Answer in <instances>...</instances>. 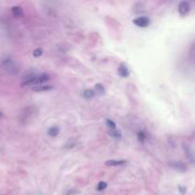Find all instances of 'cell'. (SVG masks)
Returning <instances> with one entry per match:
<instances>
[{
    "mask_svg": "<svg viewBox=\"0 0 195 195\" xmlns=\"http://www.w3.org/2000/svg\"><path fill=\"white\" fill-rule=\"evenodd\" d=\"M49 80H50V75L46 74V73H43V74L36 75V76H34V77L27 79L26 81L23 82L22 86L24 87V86H29V85H38V84L45 83V82Z\"/></svg>",
    "mask_w": 195,
    "mask_h": 195,
    "instance_id": "6da1fadb",
    "label": "cell"
},
{
    "mask_svg": "<svg viewBox=\"0 0 195 195\" xmlns=\"http://www.w3.org/2000/svg\"><path fill=\"white\" fill-rule=\"evenodd\" d=\"M132 22H133L136 26H138V27L145 28V27H147V26L149 25L150 21L147 16H139V17H137V18L133 19V21Z\"/></svg>",
    "mask_w": 195,
    "mask_h": 195,
    "instance_id": "277c9868",
    "label": "cell"
},
{
    "mask_svg": "<svg viewBox=\"0 0 195 195\" xmlns=\"http://www.w3.org/2000/svg\"><path fill=\"white\" fill-rule=\"evenodd\" d=\"M178 190L179 191L181 192L182 194H185L186 193V190H187V188H186L185 187H183V186H179L178 187Z\"/></svg>",
    "mask_w": 195,
    "mask_h": 195,
    "instance_id": "ac0fdd59",
    "label": "cell"
},
{
    "mask_svg": "<svg viewBox=\"0 0 195 195\" xmlns=\"http://www.w3.org/2000/svg\"><path fill=\"white\" fill-rule=\"evenodd\" d=\"M43 54V51H42V49L41 48H37V49H35L34 52H32V54H34V57H39V56H41Z\"/></svg>",
    "mask_w": 195,
    "mask_h": 195,
    "instance_id": "2e32d148",
    "label": "cell"
},
{
    "mask_svg": "<svg viewBox=\"0 0 195 195\" xmlns=\"http://www.w3.org/2000/svg\"><path fill=\"white\" fill-rule=\"evenodd\" d=\"M84 96L87 99H90L94 96V91L92 90H86L84 91Z\"/></svg>",
    "mask_w": 195,
    "mask_h": 195,
    "instance_id": "7c38bea8",
    "label": "cell"
},
{
    "mask_svg": "<svg viewBox=\"0 0 195 195\" xmlns=\"http://www.w3.org/2000/svg\"><path fill=\"white\" fill-rule=\"evenodd\" d=\"M54 90L52 86H38V87L32 88V90L36 91V92H42V91H48Z\"/></svg>",
    "mask_w": 195,
    "mask_h": 195,
    "instance_id": "9c48e42d",
    "label": "cell"
},
{
    "mask_svg": "<svg viewBox=\"0 0 195 195\" xmlns=\"http://www.w3.org/2000/svg\"><path fill=\"white\" fill-rule=\"evenodd\" d=\"M168 166H170L172 170H175L179 172H186L188 170V166L183 162H168Z\"/></svg>",
    "mask_w": 195,
    "mask_h": 195,
    "instance_id": "7a4b0ae2",
    "label": "cell"
},
{
    "mask_svg": "<svg viewBox=\"0 0 195 195\" xmlns=\"http://www.w3.org/2000/svg\"><path fill=\"white\" fill-rule=\"evenodd\" d=\"M3 116V113H2V111H0V118H1Z\"/></svg>",
    "mask_w": 195,
    "mask_h": 195,
    "instance_id": "d6986e66",
    "label": "cell"
},
{
    "mask_svg": "<svg viewBox=\"0 0 195 195\" xmlns=\"http://www.w3.org/2000/svg\"><path fill=\"white\" fill-rule=\"evenodd\" d=\"M107 183L104 182V181H101V182H99L98 183V186H97V190L98 191H102V190H106V188H107Z\"/></svg>",
    "mask_w": 195,
    "mask_h": 195,
    "instance_id": "9a60e30c",
    "label": "cell"
},
{
    "mask_svg": "<svg viewBox=\"0 0 195 195\" xmlns=\"http://www.w3.org/2000/svg\"><path fill=\"white\" fill-rule=\"evenodd\" d=\"M11 13L15 17H22L24 15V11L20 6H13L11 8Z\"/></svg>",
    "mask_w": 195,
    "mask_h": 195,
    "instance_id": "52a82bcc",
    "label": "cell"
},
{
    "mask_svg": "<svg viewBox=\"0 0 195 195\" xmlns=\"http://www.w3.org/2000/svg\"><path fill=\"white\" fill-rule=\"evenodd\" d=\"M138 139L141 142H144L145 139H146V134H145V132L143 131H139L138 132Z\"/></svg>",
    "mask_w": 195,
    "mask_h": 195,
    "instance_id": "e0dca14e",
    "label": "cell"
},
{
    "mask_svg": "<svg viewBox=\"0 0 195 195\" xmlns=\"http://www.w3.org/2000/svg\"><path fill=\"white\" fill-rule=\"evenodd\" d=\"M48 134L52 137H55L59 134V128L58 127H52L48 129Z\"/></svg>",
    "mask_w": 195,
    "mask_h": 195,
    "instance_id": "30bf717a",
    "label": "cell"
},
{
    "mask_svg": "<svg viewBox=\"0 0 195 195\" xmlns=\"http://www.w3.org/2000/svg\"><path fill=\"white\" fill-rule=\"evenodd\" d=\"M106 124H107V126H108V128L111 129H116V125H115V123L113 122L112 120L111 119H107L106 120Z\"/></svg>",
    "mask_w": 195,
    "mask_h": 195,
    "instance_id": "5bb4252c",
    "label": "cell"
},
{
    "mask_svg": "<svg viewBox=\"0 0 195 195\" xmlns=\"http://www.w3.org/2000/svg\"><path fill=\"white\" fill-rule=\"evenodd\" d=\"M110 134L111 135V136H113L114 138H116V139H120V138L122 137V135H121V133L119 131H116V129H111V131H110Z\"/></svg>",
    "mask_w": 195,
    "mask_h": 195,
    "instance_id": "4fadbf2b",
    "label": "cell"
},
{
    "mask_svg": "<svg viewBox=\"0 0 195 195\" xmlns=\"http://www.w3.org/2000/svg\"><path fill=\"white\" fill-rule=\"evenodd\" d=\"M183 147H184V149L186 151V156H187V158L190 162H193V152H192V150H191L190 147L187 144H184L183 145Z\"/></svg>",
    "mask_w": 195,
    "mask_h": 195,
    "instance_id": "ba28073f",
    "label": "cell"
},
{
    "mask_svg": "<svg viewBox=\"0 0 195 195\" xmlns=\"http://www.w3.org/2000/svg\"><path fill=\"white\" fill-rule=\"evenodd\" d=\"M118 74H119L121 77H128L129 75V70H128V67L126 66L125 64H121L119 67H118Z\"/></svg>",
    "mask_w": 195,
    "mask_h": 195,
    "instance_id": "5b68a950",
    "label": "cell"
},
{
    "mask_svg": "<svg viewBox=\"0 0 195 195\" xmlns=\"http://www.w3.org/2000/svg\"><path fill=\"white\" fill-rule=\"evenodd\" d=\"M94 90H95V92L100 96L105 93V88L101 84H96L95 87H94Z\"/></svg>",
    "mask_w": 195,
    "mask_h": 195,
    "instance_id": "8fae6325",
    "label": "cell"
},
{
    "mask_svg": "<svg viewBox=\"0 0 195 195\" xmlns=\"http://www.w3.org/2000/svg\"><path fill=\"white\" fill-rule=\"evenodd\" d=\"M190 3L187 2V1L180 2V4L178 6V11H179V13L181 14V15H183V16L187 15V14L190 13Z\"/></svg>",
    "mask_w": 195,
    "mask_h": 195,
    "instance_id": "3957f363",
    "label": "cell"
},
{
    "mask_svg": "<svg viewBox=\"0 0 195 195\" xmlns=\"http://www.w3.org/2000/svg\"><path fill=\"white\" fill-rule=\"evenodd\" d=\"M127 163L126 160H108L106 161L105 165L109 167H116V166H122Z\"/></svg>",
    "mask_w": 195,
    "mask_h": 195,
    "instance_id": "8992f818",
    "label": "cell"
}]
</instances>
